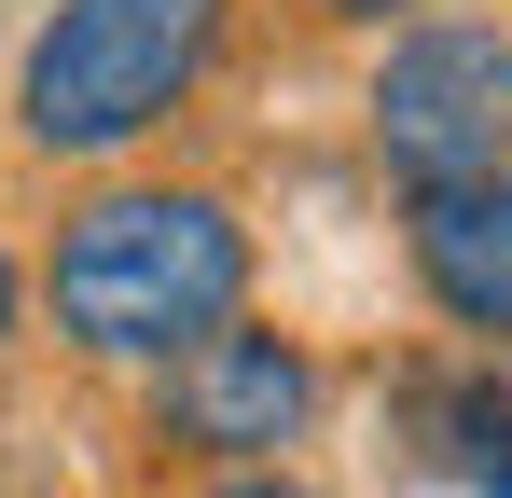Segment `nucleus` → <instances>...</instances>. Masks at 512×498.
Listing matches in <instances>:
<instances>
[{
	"instance_id": "1",
	"label": "nucleus",
	"mask_w": 512,
	"mask_h": 498,
	"mask_svg": "<svg viewBox=\"0 0 512 498\" xmlns=\"http://www.w3.org/2000/svg\"><path fill=\"white\" fill-rule=\"evenodd\" d=\"M28 305L56 319V346L84 374H167L180 346H208L222 319H250V222L222 180H139L111 166L56 208V249L28 277Z\"/></svg>"
},
{
	"instance_id": "5",
	"label": "nucleus",
	"mask_w": 512,
	"mask_h": 498,
	"mask_svg": "<svg viewBox=\"0 0 512 498\" xmlns=\"http://www.w3.org/2000/svg\"><path fill=\"white\" fill-rule=\"evenodd\" d=\"M402 263H416L429 319L512 360V166L499 180H416L402 194Z\"/></svg>"
},
{
	"instance_id": "7",
	"label": "nucleus",
	"mask_w": 512,
	"mask_h": 498,
	"mask_svg": "<svg viewBox=\"0 0 512 498\" xmlns=\"http://www.w3.org/2000/svg\"><path fill=\"white\" fill-rule=\"evenodd\" d=\"M305 14H319V28H402L416 0H305Z\"/></svg>"
},
{
	"instance_id": "8",
	"label": "nucleus",
	"mask_w": 512,
	"mask_h": 498,
	"mask_svg": "<svg viewBox=\"0 0 512 498\" xmlns=\"http://www.w3.org/2000/svg\"><path fill=\"white\" fill-rule=\"evenodd\" d=\"M14 346H28V263L0 249V360H14Z\"/></svg>"
},
{
	"instance_id": "4",
	"label": "nucleus",
	"mask_w": 512,
	"mask_h": 498,
	"mask_svg": "<svg viewBox=\"0 0 512 498\" xmlns=\"http://www.w3.org/2000/svg\"><path fill=\"white\" fill-rule=\"evenodd\" d=\"M319 429V346L277 319H222L208 346H180L153 374V443L194 471H263Z\"/></svg>"
},
{
	"instance_id": "9",
	"label": "nucleus",
	"mask_w": 512,
	"mask_h": 498,
	"mask_svg": "<svg viewBox=\"0 0 512 498\" xmlns=\"http://www.w3.org/2000/svg\"><path fill=\"white\" fill-rule=\"evenodd\" d=\"M485 498H512V443H499V457H485Z\"/></svg>"
},
{
	"instance_id": "6",
	"label": "nucleus",
	"mask_w": 512,
	"mask_h": 498,
	"mask_svg": "<svg viewBox=\"0 0 512 498\" xmlns=\"http://www.w3.org/2000/svg\"><path fill=\"white\" fill-rule=\"evenodd\" d=\"M194 498H319L291 457H263V471H194Z\"/></svg>"
},
{
	"instance_id": "2",
	"label": "nucleus",
	"mask_w": 512,
	"mask_h": 498,
	"mask_svg": "<svg viewBox=\"0 0 512 498\" xmlns=\"http://www.w3.org/2000/svg\"><path fill=\"white\" fill-rule=\"evenodd\" d=\"M236 0H56L14 56V139L42 166H139L208 97Z\"/></svg>"
},
{
	"instance_id": "3",
	"label": "nucleus",
	"mask_w": 512,
	"mask_h": 498,
	"mask_svg": "<svg viewBox=\"0 0 512 498\" xmlns=\"http://www.w3.org/2000/svg\"><path fill=\"white\" fill-rule=\"evenodd\" d=\"M360 139L402 194L416 180H499L512 166V28L499 14H402L374 83H360Z\"/></svg>"
}]
</instances>
